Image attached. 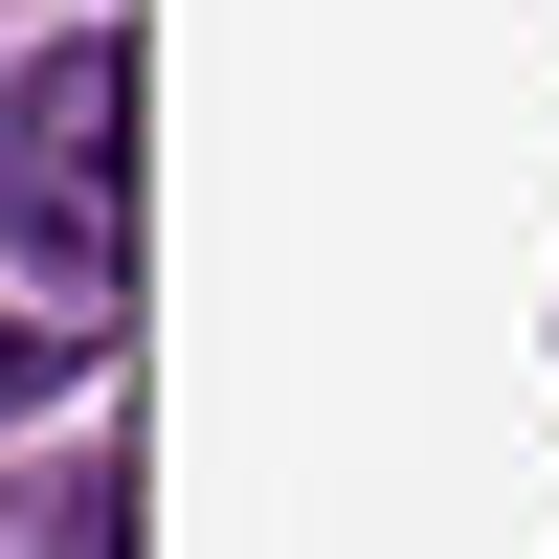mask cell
<instances>
[{
    "instance_id": "6da1fadb",
    "label": "cell",
    "mask_w": 559,
    "mask_h": 559,
    "mask_svg": "<svg viewBox=\"0 0 559 559\" xmlns=\"http://www.w3.org/2000/svg\"><path fill=\"white\" fill-rule=\"evenodd\" d=\"M0 247L68 292V336H112V292H134V68L112 45L0 68Z\"/></svg>"
},
{
    "instance_id": "7a4b0ae2",
    "label": "cell",
    "mask_w": 559,
    "mask_h": 559,
    "mask_svg": "<svg viewBox=\"0 0 559 559\" xmlns=\"http://www.w3.org/2000/svg\"><path fill=\"white\" fill-rule=\"evenodd\" d=\"M68 358H90V336H68V313H0V426H23V403H45V381H68Z\"/></svg>"
}]
</instances>
